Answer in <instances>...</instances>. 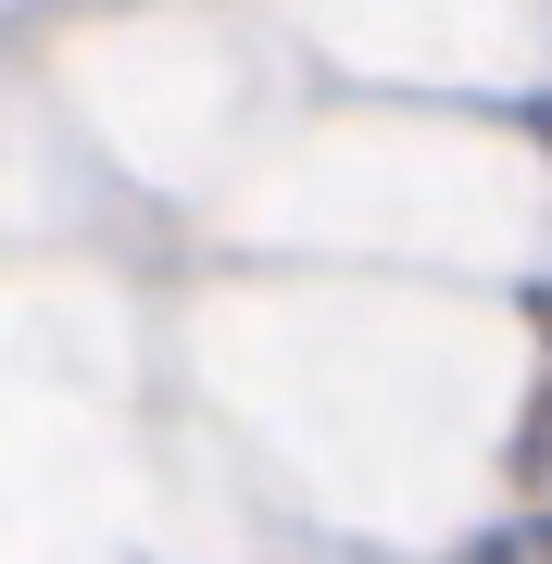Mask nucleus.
Here are the masks:
<instances>
[{
	"instance_id": "obj_1",
	"label": "nucleus",
	"mask_w": 552,
	"mask_h": 564,
	"mask_svg": "<svg viewBox=\"0 0 552 564\" xmlns=\"http://www.w3.org/2000/svg\"><path fill=\"white\" fill-rule=\"evenodd\" d=\"M452 564H552V502H515L502 527H477Z\"/></svg>"
},
{
	"instance_id": "obj_2",
	"label": "nucleus",
	"mask_w": 552,
	"mask_h": 564,
	"mask_svg": "<svg viewBox=\"0 0 552 564\" xmlns=\"http://www.w3.org/2000/svg\"><path fill=\"white\" fill-rule=\"evenodd\" d=\"M515 489H552V377H540V402H528V426H515Z\"/></svg>"
},
{
	"instance_id": "obj_3",
	"label": "nucleus",
	"mask_w": 552,
	"mask_h": 564,
	"mask_svg": "<svg viewBox=\"0 0 552 564\" xmlns=\"http://www.w3.org/2000/svg\"><path fill=\"white\" fill-rule=\"evenodd\" d=\"M528 326H540V339H552V276H528Z\"/></svg>"
}]
</instances>
